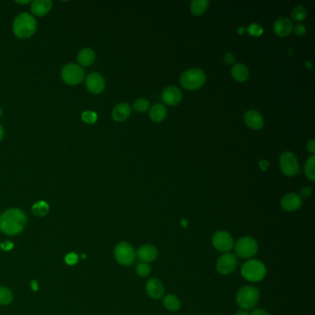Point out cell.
Wrapping results in <instances>:
<instances>
[{
	"label": "cell",
	"instance_id": "6da1fadb",
	"mask_svg": "<svg viewBox=\"0 0 315 315\" xmlns=\"http://www.w3.org/2000/svg\"><path fill=\"white\" fill-rule=\"evenodd\" d=\"M27 224L25 214L19 209H10L0 216V230L10 236L20 233Z\"/></svg>",
	"mask_w": 315,
	"mask_h": 315
},
{
	"label": "cell",
	"instance_id": "7a4b0ae2",
	"mask_svg": "<svg viewBox=\"0 0 315 315\" xmlns=\"http://www.w3.org/2000/svg\"><path fill=\"white\" fill-rule=\"evenodd\" d=\"M267 269L265 265L255 259H249L245 262L240 270V274L242 277L250 283H257L265 279L266 276Z\"/></svg>",
	"mask_w": 315,
	"mask_h": 315
},
{
	"label": "cell",
	"instance_id": "3957f363",
	"mask_svg": "<svg viewBox=\"0 0 315 315\" xmlns=\"http://www.w3.org/2000/svg\"><path fill=\"white\" fill-rule=\"evenodd\" d=\"M37 28L35 19L29 13H20L13 22V32L19 38H30Z\"/></svg>",
	"mask_w": 315,
	"mask_h": 315
},
{
	"label": "cell",
	"instance_id": "277c9868",
	"mask_svg": "<svg viewBox=\"0 0 315 315\" xmlns=\"http://www.w3.org/2000/svg\"><path fill=\"white\" fill-rule=\"evenodd\" d=\"M260 299V291L256 286H244L240 287L236 294V301L242 310H252Z\"/></svg>",
	"mask_w": 315,
	"mask_h": 315
},
{
	"label": "cell",
	"instance_id": "5b68a950",
	"mask_svg": "<svg viewBox=\"0 0 315 315\" xmlns=\"http://www.w3.org/2000/svg\"><path fill=\"white\" fill-rule=\"evenodd\" d=\"M236 254L243 259H250L257 254L259 245L257 240L250 237L244 236L239 238L234 244Z\"/></svg>",
	"mask_w": 315,
	"mask_h": 315
},
{
	"label": "cell",
	"instance_id": "8992f818",
	"mask_svg": "<svg viewBox=\"0 0 315 315\" xmlns=\"http://www.w3.org/2000/svg\"><path fill=\"white\" fill-rule=\"evenodd\" d=\"M206 76L200 68H191L182 73L181 83L187 90H196L204 84Z\"/></svg>",
	"mask_w": 315,
	"mask_h": 315
},
{
	"label": "cell",
	"instance_id": "52a82bcc",
	"mask_svg": "<svg viewBox=\"0 0 315 315\" xmlns=\"http://www.w3.org/2000/svg\"><path fill=\"white\" fill-rule=\"evenodd\" d=\"M114 256L119 265L129 266L133 264L136 259V251L130 243L122 241L116 245L114 249Z\"/></svg>",
	"mask_w": 315,
	"mask_h": 315
},
{
	"label": "cell",
	"instance_id": "ba28073f",
	"mask_svg": "<svg viewBox=\"0 0 315 315\" xmlns=\"http://www.w3.org/2000/svg\"><path fill=\"white\" fill-rule=\"evenodd\" d=\"M62 80L68 85H77L84 79V70L77 64H67L61 70Z\"/></svg>",
	"mask_w": 315,
	"mask_h": 315
},
{
	"label": "cell",
	"instance_id": "9c48e42d",
	"mask_svg": "<svg viewBox=\"0 0 315 315\" xmlns=\"http://www.w3.org/2000/svg\"><path fill=\"white\" fill-rule=\"evenodd\" d=\"M212 244L214 248L222 253L229 252L234 248V239L228 231H216L212 237Z\"/></svg>",
	"mask_w": 315,
	"mask_h": 315
},
{
	"label": "cell",
	"instance_id": "30bf717a",
	"mask_svg": "<svg viewBox=\"0 0 315 315\" xmlns=\"http://www.w3.org/2000/svg\"><path fill=\"white\" fill-rule=\"evenodd\" d=\"M237 266H238V259L235 254L230 253V252L223 253L217 259L216 264V271L223 276H227V275L231 274L232 272H234L236 270Z\"/></svg>",
	"mask_w": 315,
	"mask_h": 315
},
{
	"label": "cell",
	"instance_id": "8fae6325",
	"mask_svg": "<svg viewBox=\"0 0 315 315\" xmlns=\"http://www.w3.org/2000/svg\"><path fill=\"white\" fill-rule=\"evenodd\" d=\"M280 167L287 177L296 176L299 171V166L295 154L291 152H284L280 155Z\"/></svg>",
	"mask_w": 315,
	"mask_h": 315
},
{
	"label": "cell",
	"instance_id": "7c38bea8",
	"mask_svg": "<svg viewBox=\"0 0 315 315\" xmlns=\"http://www.w3.org/2000/svg\"><path fill=\"white\" fill-rule=\"evenodd\" d=\"M158 257V249L152 244H143L136 251V258L141 263H153Z\"/></svg>",
	"mask_w": 315,
	"mask_h": 315
},
{
	"label": "cell",
	"instance_id": "4fadbf2b",
	"mask_svg": "<svg viewBox=\"0 0 315 315\" xmlns=\"http://www.w3.org/2000/svg\"><path fill=\"white\" fill-rule=\"evenodd\" d=\"M145 291L151 298L159 299L164 296L165 286L160 279L156 277H152L146 282Z\"/></svg>",
	"mask_w": 315,
	"mask_h": 315
},
{
	"label": "cell",
	"instance_id": "5bb4252c",
	"mask_svg": "<svg viewBox=\"0 0 315 315\" xmlns=\"http://www.w3.org/2000/svg\"><path fill=\"white\" fill-rule=\"evenodd\" d=\"M162 100L167 105H179L182 100V91L176 86H167L163 91Z\"/></svg>",
	"mask_w": 315,
	"mask_h": 315
},
{
	"label": "cell",
	"instance_id": "9a60e30c",
	"mask_svg": "<svg viewBox=\"0 0 315 315\" xmlns=\"http://www.w3.org/2000/svg\"><path fill=\"white\" fill-rule=\"evenodd\" d=\"M302 205V198L294 192L287 193L281 199V206L286 212H295Z\"/></svg>",
	"mask_w": 315,
	"mask_h": 315
},
{
	"label": "cell",
	"instance_id": "2e32d148",
	"mask_svg": "<svg viewBox=\"0 0 315 315\" xmlns=\"http://www.w3.org/2000/svg\"><path fill=\"white\" fill-rule=\"evenodd\" d=\"M86 88L92 94H100L105 89L104 78L98 73H92L86 78Z\"/></svg>",
	"mask_w": 315,
	"mask_h": 315
},
{
	"label": "cell",
	"instance_id": "e0dca14e",
	"mask_svg": "<svg viewBox=\"0 0 315 315\" xmlns=\"http://www.w3.org/2000/svg\"><path fill=\"white\" fill-rule=\"evenodd\" d=\"M274 31L280 37H286L293 31L292 20L286 17H282L276 20L274 24Z\"/></svg>",
	"mask_w": 315,
	"mask_h": 315
},
{
	"label": "cell",
	"instance_id": "ac0fdd59",
	"mask_svg": "<svg viewBox=\"0 0 315 315\" xmlns=\"http://www.w3.org/2000/svg\"><path fill=\"white\" fill-rule=\"evenodd\" d=\"M244 121L249 128L252 130H260L265 124L263 116L256 110L247 111L244 115Z\"/></svg>",
	"mask_w": 315,
	"mask_h": 315
},
{
	"label": "cell",
	"instance_id": "d6986e66",
	"mask_svg": "<svg viewBox=\"0 0 315 315\" xmlns=\"http://www.w3.org/2000/svg\"><path fill=\"white\" fill-rule=\"evenodd\" d=\"M132 114V108L129 104L121 103L115 106L112 111V116L117 122H122L130 117Z\"/></svg>",
	"mask_w": 315,
	"mask_h": 315
},
{
	"label": "cell",
	"instance_id": "ffe728a7",
	"mask_svg": "<svg viewBox=\"0 0 315 315\" xmlns=\"http://www.w3.org/2000/svg\"><path fill=\"white\" fill-rule=\"evenodd\" d=\"M52 8V2L50 0H35L32 5V12L38 17L47 15Z\"/></svg>",
	"mask_w": 315,
	"mask_h": 315
},
{
	"label": "cell",
	"instance_id": "44dd1931",
	"mask_svg": "<svg viewBox=\"0 0 315 315\" xmlns=\"http://www.w3.org/2000/svg\"><path fill=\"white\" fill-rule=\"evenodd\" d=\"M77 59L81 66L87 67L94 63L96 59V53L91 48H84L82 51H80Z\"/></svg>",
	"mask_w": 315,
	"mask_h": 315
},
{
	"label": "cell",
	"instance_id": "7402d4cb",
	"mask_svg": "<svg viewBox=\"0 0 315 315\" xmlns=\"http://www.w3.org/2000/svg\"><path fill=\"white\" fill-rule=\"evenodd\" d=\"M162 303L165 309L169 312H178L182 307L181 299L174 294H167L163 297Z\"/></svg>",
	"mask_w": 315,
	"mask_h": 315
},
{
	"label": "cell",
	"instance_id": "603a6c76",
	"mask_svg": "<svg viewBox=\"0 0 315 315\" xmlns=\"http://www.w3.org/2000/svg\"><path fill=\"white\" fill-rule=\"evenodd\" d=\"M231 74L237 82L243 83L249 78L248 67L241 63L235 64L231 68Z\"/></svg>",
	"mask_w": 315,
	"mask_h": 315
},
{
	"label": "cell",
	"instance_id": "cb8c5ba5",
	"mask_svg": "<svg viewBox=\"0 0 315 315\" xmlns=\"http://www.w3.org/2000/svg\"><path fill=\"white\" fill-rule=\"evenodd\" d=\"M166 108L162 104H155L150 109V118L154 122H161L166 116Z\"/></svg>",
	"mask_w": 315,
	"mask_h": 315
},
{
	"label": "cell",
	"instance_id": "d4e9b609",
	"mask_svg": "<svg viewBox=\"0 0 315 315\" xmlns=\"http://www.w3.org/2000/svg\"><path fill=\"white\" fill-rule=\"evenodd\" d=\"M209 1L207 0H193L191 3V13L195 16L202 15L208 8Z\"/></svg>",
	"mask_w": 315,
	"mask_h": 315
},
{
	"label": "cell",
	"instance_id": "484cf974",
	"mask_svg": "<svg viewBox=\"0 0 315 315\" xmlns=\"http://www.w3.org/2000/svg\"><path fill=\"white\" fill-rule=\"evenodd\" d=\"M48 211H49V205L44 200L35 202L33 206V213L36 216H41V217L45 216L46 215H48Z\"/></svg>",
	"mask_w": 315,
	"mask_h": 315
},
{
	"label": "cell",
	"instance_id": "4316f807",
	"mask_svg": "<svg viewBox=\"0 0 315 315\" xmlns=\"http://www.w3.org/2000/svg\"><path fill=\"white\" fill-rule=\"evenodd\" d=\"M315 156L312 155L306 162L305 165V173L306 176L311 180V181H315Z\"/></svg>",
	"mask_w": 315,
	"mask_h": 315
},
{
	"label": "cell",
	"instance_id": "83f0119b",
	"mask_svg": "<svg viewBox=\"0 0 315 315\" xmlns=\"http://www.w3.org/2000/svg\"><path fill=\"white\" fill-rule=\"evenodd\" d=\"M12 293L9 288L5 286H0V304L8 305L12 301Z\"/></svg>",
	"mask_w": 315,
	"mask_h": 315
},
{
	"label": "cell",
	"instance_id": "f1b7e54d",
	"mask_svg": "<svg viewBox=\"0 0 315 315\" xmlns=\"http://www.w3.org/2000/svg\"><path fill=\"white\" fill-rule=\"evenodd\" d=\"M136 274L142 278L149 277L151 274V266L146 263H139L136 266Z\"/></svg>",
	"mask_w": 315,
	"mask_h": 315
},
{
	"label": "cell",
	"instance_id": "f546056e",
	"mask_svg": "<svg viewBox=\"0 0 315 315\" xmlns=\"http://www.w3.org/2000/svg\"><path fill=\"white\" fill-rule=\"evenodd\" d=\"M292 18L296 21H302L307 17V10L302 6H298L292 10Z\"/></svg>",
	"mask_w": 315,
	"mask_h": 315
},
{
	"label": "cell",
	"instance_id": "4dcf8cb0",
	"mask_svg": "<svg viewBox=\"0 0 315 315\" xmlns=\"http://www.w3.org/2000/svg\"><path fill=\"white\" fill-rule=\"evenodd\" d=\"M149 106H150V103L145 98H140V99L136 100L133 104L134 109L137 112H141V113L147 111L148 108H149Z\"/></svg>",
	"mask_w": 315,
	"mask_h": 315
},
{
	"label": "cell",
	"instance_id": "1f68e13d",
	"mask_svg": "<svg viewBox=\"0 0 315 315\" xmlns=\"http://www.w3.org/2000/svg\"><path fill=\"white\" fill-rule=\"evenodd\" d=\"M82 118L87 124H94L97 120V115L93 111H85L82 115Z\"/></svg>",
	"mask_w": 315,
	"mask_h": 315
},
{
	"label": "cell",
	"instance_id": "d6a6232c",
	"mask_svg": "<svg viewBox=\"0 0 315 315\" xmlns=\"http://www.w3.org/2000/svg\"><path fill=\"white\" fill-rule=\"evenodd\" d=\"M248 32L249 33L250 35H253V36H260V35L263 34L264 30H263V28H262L259 24L253 23V24H250V25L249 26Z\"/></svg>",
	"mask_w": 315,
	"mask_h": 315
},
{
	"label": "cell",
	"instance_id": "836d02e7",
	"mask_svg": "<svg viewBox=\"0 0 315 315\" xmlns=\"http://www.w3.org/2000/svg\"><path fill=\"white\" fill-rule=\"evenodd\" d=\"M78 260H79V257H78L76 253H74V252L68 253V254H67V256L65 257V262L68 265H76L77 263H78Z\"/></svg>",
	"mask_w": 315,
	"mask_h": 315
},
{
	"label": "cell",
	"instance_id": "e575fe53",
	"mask_svg": "<svg viewBox=\"0 0 315 315\" xmlns=\"http://www.w3.org/2000/svg\"><path fill=\"white\" fill-rule=\"evenodd\" d=\"M294 33L298 36H302L306 33V27L303 24H297L296 26L293 28Z\"/></svg>",
	"mask_w": 315,
	"mask_h": 315
},
{
	"label": "cell",
	"instance_id": "d590c367",
	"mask_svg": "<svg viewBox=\"0 0 315 315\" xmlns=\"http://www.w3.org/2000/svg\"><path fill=\"white\" fill-rule=\"evenodd\" d=\"M312 194V189L310 187H303L301 190H300V197H304V198H307V197H310Z\"/></svg>",
	"mask_w": 315,
	"mask_h": 315
},
{
	"label": "cell",
	"instance_id": "8d00e7d4",
	"mask_svg": "<svg viewBox=\"0 0 315 315\" xmlns=\"http://www.w3.org/2000/svg\"><path fill=\"white\" fill-rule=\"evenodd\" d=\"M224 60H225V62H226L227 64H229V65H230V64L234 63V61H235V57H234V55L231 54V53H227V54L225 55Z\"/></svg>",
	"mask_w": 315,
	"mask_h": 315
},
{
	"label": "cell",
	"instance_id": "74e56055",
	"mask_svg": "<svg viewBox=\"0 0 315 315\" xmlns=\"http://www.w3.org/2000/svg\"><path fill=\"white\" fill-rule=\"evenodd\" d=\"M249 315H269V314L264 309H254Z\"/></svg>",
	"mask_w": 315,
	"mask_h": 315
},
{
	"label": "cell",
	"instance_id": "f35d334b",
	"mask_svg": "<svg viewBox=\"0 0 315 315\" xmlns=\"http://www.w3.org/2000/svg\"><path fill=\"white\" fill-rule=\"evenodd\" d=\"M307 148L311 153H315V140H311L308 144H307Z\"/></svg>",
	"mask_w": 315,
	"mask_h": 315
},
{
	"label": "cell",
	"instance_id": "ab89813d",
	"mask_svg": "<svg viewBox=\"0 0 315 315\" xmlns=\"http://www.w3.org/2000/svg\"><path fill=\"white\" fill-rule=\"evenodd\" d=\"M0 247L3 249H5V250H9L10 249L13 248V244L10 243V242H4V243H2L0 245Z\"/></svg>",
	"mask_w": 315,
	"mask_h": 315
},
{
	"label": "cell",
	"instance_id": "60d3db41",
	"mask_svg": "<svg viewBox=\"0 0 315 315\" xmlns=\"http://www.w3.org/2000/svg\"><path fill=\"white\" fill-rule=\"evenodd\" d=\"M259 166H260L261 169L265 171V170H266V169H267L268 162L267 161H266V160H262V161H260V163H259Z\"/></svg>",
	"mask_w": 315,
	"mask_h": 315
},
{
	"label": "cell",
	"instance_id": "b9f144b4",
	"mask_svg": "<svg viewBox=\"0 0 315 315\" xmlns=\"http://www.w3.org/2000/svg\"><path fill=\"white\" fill-rule=\"evenodd\" d=\"M31 286H32V288H33L34 291H36V290L38 289V283H37L36 281H32Z\"/></svg>",
	"mask_w": 315,
	"mask_h": 315
},
{
	"label": "cell",
	"instance_id": "7bdbcfd3",
	"mask_svg": "<svg viewBox=\"0 0 315 315\" xmlns=\"http://www.w3.org/2000/svg\"><path fill=\"white\" fill-rule=\"evenodd\" d=\"M236 315H249V313L246 310L241 309V310H239V312H237Z\"/></svg>",
	"mask_w": 315,
	"mask_h": 315
},
{
	"label": "cell",
	"instance_id": "ee69618b",
	"mask_svg": "<svg viewBox=\"0 0 315 315\" xmlns=\"http://www.w3.org/2000/svg\"><path fill=\"white\" fill-rule=\"evenodd\" d=\"M3 137H4V129L0 124V141L3 139Z\"/></svg>",
	"mask_w": 315,
	"mask_h": 315
},
{
	"label": "cell",
	"instance_id": "f6af8a7d",
	"mask_svg": "<svg viewBox=\"0 0 315 315\" xmlns=\"http://www.w3.org/2000/svg\"><path fill=\"white\" fill-rule=\"evenodd\" d=\"M17 3H19V4H28V3H30V1H16Z\"/></svg>",
	"mask_w": 315,
	"mask_h": 315
},
{
	"label": "cell",
	"instance_id": "bcb514c9",
	"mask_svg": "<svg viewBox=\"0 0 315 315\" xmlns=\"http://www.w3.org/2000/svg\"><path fill=\"white\" fill-rule=\"evenodd\" d=\"M2 113H3V112H2V109H1V108H0V116H2Z\"/></svg>",
	"mask_w": 315,
	"mask_h": 315
}]
</instances>
